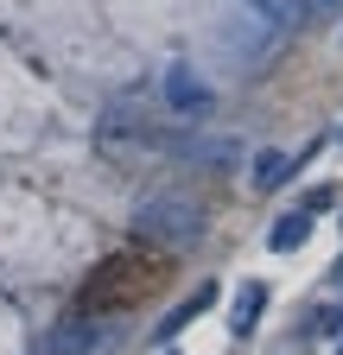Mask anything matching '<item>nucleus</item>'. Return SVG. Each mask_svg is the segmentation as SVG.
I'll return each mask as SVG.
<instances>
[{
    "mask_svg": "<svg viewBox=\"0 0 343 355\" xmlns=\"http://www.w3.org/2000/svg\"><path fill=\"white\" fill-rule=\"evenodd\" d=\"M83 349H96V324L90 318H76V324H64V330H51L38 343V355H83Z\"/></svg>",
    "mask_w": 343,
    "mask_h": 355,
    "instance_id": "4",
    "label": "nucleus"
},
{
    "mask_svg": "<svg viewBox=\"0 0 343 355\" xmlns=\"http://www.w3.org/2000/svg\"><path fill=\"white\" fill-rule=\"evenodd\" d=\"M203 229V209L178 191H159L153 203H140V235L147 241H191Z\"/></svg>",
    "mask_w": 343,
    "mask_h": 355,
    "instance_id": "2",
    "label": "nucleus"
},
{
    "mask_svg": "<svg viewBox=\"0 0 343 355\" xmlns=\"http://www.w3.org/2000/svg\"><path fill=\"white\" fill-rule=\"evenodd\" d=\"M306 235H312V216H306V209H299V216H280V222H274V254H292Z\"/></svg>",
    "mask_w": 343,
    "mask_h": 355,
    "instance_id": "6",
    "label": "nucleus"
},
{
    "mask_svg": "<svg viewBox=\"0 0 343 355\" xmlns=\"http://www.w3.org/2000/svg\"><path fill=\"white\" fill-rule=\"evenodd\" d=\"M165 108L178 114V121H203V114H210V83L191 76L185 64H172V70H165Z\"/></svg>",
    "mask_w": 343,
    "mask_h": 355,
    "instance_id": "3",
    "label": "nucleus"
},
{
    "mask_svg": "<svg viewBox=\"0 0 343 355\" xmlns=\"http://www.w3.org/2000/svg\"><path fill=\"white\" fill-rule=\"evenodd\" d=\"M292 165H299V153H261V159H254V184H261V191H274Z\"/></svg>",
    "mask_w": 343,
    "mask_h": 355,
    "instance_id": "7",
    "label": "nucleus"
},
{
    "mask_svg": "<svg viewBox=\"0 0 343 355\" xmlns=\"http://www.w3.org/2000/svg\"><path fill=\"white\" fill-rule=\"evenodd\" d=\"M337 355H343V349H337Z\"/></svg>",
    "mask_w": 343,
    "mask_h": 355,
    "instance_id": "11",
    "label": "nucleus"
},
{
    "mask_svg": "<svg viewBox=\"0 0 343 355\" xmlns=\"http://www.w3.org/2000/svg\"><path fill=\"white\" fill-rule=\"evenodd\" d=\"M261 304H267V286H254V279H248V286L235 292V336H248L254 324H261Z\"/></svg>",
    "mask_w": 343,
    "mask_h": 355,
    "instance_id": "5",
    "label": "nucleus"
},
{
    "mask_svg": "<svg viewBox=\"0 0 343 355\" xmlns=\"http://www.w3.org/2000/svg\"><path fill=\"white\" fill-rule=\"evenodd\" d=\"M254 7H261L274 26H292V19H299V0H254Z\"/></svg>",
    "mask_w": 343,
    "mask_h": 355,
    "instance_id": "8",
    "label": "nucleus"
},
{
    "mask_svg": "<svg viewBox=\"0 0 343 355\" xmlns=\"http://www.w3.org/2000/svg\"><path fill=\"white\" fill-rule=\"evenodd\" d=\"M312 7H318V13H337V7H343V0H312Z\"/></svg>",
    "mask_w": 343,
    "mask_h": 355,
    "instance_id": "9",
    "label": "nucleus"
},
{
    "mask_svg": "<svg viewBox=\"0 0 343 355\" xmlns=\"http://www.w3.org/2000/svg\"><path fill=\"white\" fill-rule=\"evenodd\" d=\"M337 279H343V266H337Z\"/></svg>",
    "mask_w": 343,
    "mask_h": 355,
    "instance_id": "10",
    "label": "nucleus"
},
{
    "mask_svg": "<svg viewBox=\"0 0 343 355\" xmlns=\"http://www.w3.org/2000/svg\"><path fill=\"white\" fill-rule=\"evenodd\" d=\"M172 279V254L159 248H127V254H108L76 292V311L83 318H108V311H127V304H147L159 286Z\"/></svg>",
    "mask_w": 343,
    "mask_h": 355,
    "instance_id": "1",
    "label": "nucleus"
}]
</instances>
